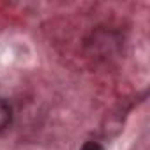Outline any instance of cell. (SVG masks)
I'll return each instance as SVG.
<instances>
[{
    "mask_svg": "<svg viewBox=\"0 0 150 150\" xmlns=\"http://www.w3.org/2000/svg\"><path fill=\"white\" fill-rule=\"evenodd\" d=\"M9 124H11V108L0 99V132L7 129Z\"/></svg>",
    "mask_w": 150,
    "mask_h": 150,
    "instance_id": "1",
    "label": "cell"
},
{
    "mask_svg": "<svg viewBox=\"0 0 150 150\" xmlns=\"http://www.w3.org/2000/svg\"><path fill=\"white\" fill-rule=\"evenodd\" d=\"M81 150H104L99 143H96V141H87L83 146H81Z\"/></svg>",
    "mask_w": 150,
    "mask_h": 150,
    "instance_id": "2",
    "label": "cell"
}]
</instances>
